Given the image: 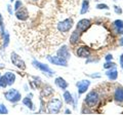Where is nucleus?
I'll return each mask as SVG.
<instances>
[{
	"label": "nucleus",
	"mask_w": 123,
	"mask_h": 115,
	"mask_svg": "<svg viewBox=\"0 0 123 115\" xmlns=\"http://www.w3.org/2000/svg\"><path fill=\"white\" fill-rule=\"evenodd\" d=\"M9 42V35L8 33H5V39H4V47L7 46V44H8Z\"/></svg>",
	"instance_id": "obj_25"
},
{
	"label": "nucleus",
	"mask_w": 123,
	"mask_h": 115,
	"mask_svg": "<svg viewBox=\"0 0 123 115\" xmlns=\"http://www.w3.org/2000/svg\"><path fill=\"white\" fill-rule=\"evenodd\" d=\"M7 109L5 108L4 105H0V114H7Z\"/></svg>",
	"instance_id": "obj_24"
},
{
	"label": "nucleus",
	"mask_w": 123,
	"mask_h": 115,
	"mask_svg": "<svg viewBox=\"0 0 123 115\" xmlns=\"http://www.w3.org/2000/svg\"><path fill=\"white\" fill-rule=\"evenodd\" d=\"M111 67H115V64L114 63H106L104 65V68H106V69L111 68Z\"/></svg>",
	"instance_id": "obj_27"
},
{
	"label": "nucleus",
	"mask_w": 123,
	"mask_h": 115,
	"mask_svg": "<svg viewBox=\"0 0 123 115\" xmlns=\"http://www.w3.org/2000/svg\"><path fill=\"white\" fill-rule=\"evenodd\" d=\"M62 108V101H60L59 99H52L47 105L48 112L50 114H56Z\"/></svg>",
	"instance_id": "obj_1"
},
{
	"label": "nucleus",
	"mask_w": 123,
	"mask_h": 115,
	"mask_svg": "<svg viewBox=\"0 0 123 115\" xmlns=\"http://www.w3.org/2000/svg\"><path fill=\"white\" fill-rule=\"evenodd\" d=\"M5 77L7 79V82H8V84H12L14 82V80H15V75L13 73H10V72H8V73L5 74Z\"/></svg>",
	"instance_id": "obj_16"
},
{
	"label": "nucleus",
	"mask_w": 123,
	"mask_h": 115,
	"mask_svg": "<svg viewBox=\"0 0 123 115\" xmlns=\"http://www.w3.org/2000/svg\"><path fill=\"white\" fill-rule=\"evenodd\" d=\"M98 96L95 91H91L87 95V97L85 99V102L86 104L89 106V107H93L98 104Z\"/></svg>",
	"instance_id": "obj_4"
},
{
	"label": "nucleus",
	"mask_w": 123,
	"mask_h": 115,
	"mask_svg": "<svg viewBox=\"0 0 123 115\" xmlns=\"http://www.w3.org/2000/svg\"><path fill=\"white\" fill-rule=\"evenodd\" d=\"M52 91H53V90H52V89H51L50 86H46L45 89L42 90L41 95H42V96H45V97H47V96H49L50 94H52Z\"/></svg>",
	"instance_id": "obj_22"
},
{
	"label": "nucleus",
	"mask_w": 123,
	"mask_h": 115,
	"mask_svg": "<svg viewBox=\"0 0 123 115\" xmlns=\"http://www.w3.org/2000/svg\"><path fill=\"white\" fill-rule=\"evenodd\" d=\"M77 55H78V57H80V58H88L90 55V52L87 49V47L81 46V47H79L78 51H77Z\"/></svg>",
	"instance_id": "obj_12"
},
{
	"label": "nucleus",
	"mask_w": 123,
	"mask_h": 115,
	"mask_svg": "<svg viewBox=\"0 0 123 115\" xmlns=\"http://www.w3.org/2000/svg\"><path fill=\"white\" fill-rule=\"evenodd\" d=\"M47 59H48L49 62H51L55 65H57V66H64V67L67 66V60H64L60 57H53V58L52 57H47Z\"/></svg>",
	"instance_id": "obj_7"
},
{
	"label": "nucleus",
	"mask_w": 123,
	"mask_h": 115,
	"mask_svg": "<svg viewBox=\"0 0 123 115\" xmlns=\"http://www.w3.org/2000/svg\"><path fill=\"white\" fill-rule=\"evenodd\" d=\"M88 7H89V2L87 0H84L83 3H82V9H81V13H86L88 11Z\"/></svg>",
	"instance_id": "obj_19"
},
{
	"label": "nucleus",
	"mask_w": 123,
	"mask_h": 115,
	"mask_svg": "<svg viewBox=\"0 0 123 115\" xmlns=\"http://www.w3.org/2000/svg\"><path fill=\"white\" fill-rule=\"evenodd\" d=\"M97 7H98V9H108V8H109L108 5H106V4H98Z\"/></svg>",
	"instance_id": "obj_28"
},
{
	"label": "nucleus",
	"mask_w": 123,
	"mask_h": 115,
	"mask_svg": "<svg viewBox=\"0 0 123 115\" xmlns=\"http://www.w3.org/2000/svg\"><path fill=\"white\" fill-rule=\"evenodd\" d=\"M90 84V81H88V80H82V81H79L76 83V86L78 87V90H79V94H83L85 93L87 87L89 86Z\"/></svg>",
	"instance_id": "obj_10"
},
{
	"label": "nucleus",
	"mask_w": 123,
	"mask_h": 115,
	"mask_svg": "<svg viewBox=\"0 0 123 115\" xmlns=\"http://www.w3.org/2000/svg\"><path fill=\"white\" fill-rule=\"evenodd\" d=\"M120 65H121V67L123 68V55H121V57H120Z\"/></svg>",
	"instance_id": "obj_31"
},
{
	"label": "nucleus",
	"mask_w": 123,
	"mask_h": 115,
	"mask_svg": "<svg viewBox=\"0 0 123 115\" xmlns=\"http://www.w3.org/2000/svg\"><path fill=\"white\" fill-rule=\"evenodd\" d=\"M79 38H80V32L76 30V31L73 32V34H72V36L70 38V42L72 44H75V43H77V42L79 41Z\"/></svg>",
	"instance_id": "obj_15"
},
{
	"label": "nucleus",
	"mask_w": 123,
	"mask_h": 115,
	"mask_svg": "<svg viewBox=\"0 0 123 115\" xmlns=\"http://www.w3.org/2000/svg\"><path fill=\"white\" fill-rule=\"evenodd\" d=\"M115 7V11H116L117 13H122V10H121V8H119L118 6H114Z\"/></svg>",
	"instance_id": "obj_29"
},
{
	"label": "nucleus",
	"mask_w": 123,
	"mask_h": 115,
	"mask_svg": "<svg viewBox=\"0 0 123 115\" xmlns=\"http://www.w3.org/2000/svg\"><path fill=\"white\" fill-rule=\"evenodd\" d=\"M57 57H60L64 60H67V59L70 58V52H69L67 46H63L62 48H60L59 51H57Z\"/></svg>",
	"instance_id": "obj_11"
},
{
	"label": "nucleus",
	"mask_w": 123,
	"mask_h": 115,
	"mask_svg": "<svg viewBox=\"0 0 123 115\" xmlns=\"http://www.w3.org/2000/svg\"><path fill=\"white\" fill-rule=\"evenodd\" d=\"M115 26L116 27H118L119 29H122L123 28V21H119V20H117V21H115Z\"/></svg>",
	"instance_id": "obj_23"
},
{
	"label": "nucleus",
	"mask_w": 123,
	"mask_h": 115,
	"mask_svg": "<svg viewBox=\"0 0 123 115\" xmlns=\"http://www.w3.org/2000/svg\"><path fill=\"white\" fill-rule=\"evenodd\" d=\"M10 1H13V0H10Z\"/></svg>",
	"instance_id": "obj_35"
},
{
	"label": "nucleus",
	"mask_w": 123,
	"mask_h": 115,
	"mask_svg": "<svg viewBox=\"0 0 123 115\" xmlns=\"http://www.w3.org/2000/svg\"><path fill=\"white\" fill-rule=\"evenodd\" d=\"M115 100L119 103L123 102V89L122 87H118V89L115 90Z\"/></svg>",
	"instance_id": "obj_13"
},
{
	"label": "nucleus",
	"mask_w": 123,
	"mask_h": 115,
	"mask_svg": "<svg viewBox=\"0 0 123 115\" xmlns=\"http://www.w3.org/2000/svg\"><path fill=\"white\" fill-rule=\"evenodd\" d=\"M23 103H24V104L28 107V108H30V109H34V107H33V103L31 102V100L29 99V97L28 98H25L24 100H23Z\"/></svg>",
	"instance_id": "obj_20"
},
{
	"label": "nucleus",
	"mask_w": 123,
	"mask_h": 115,
	"mask_svg": "<svg viewBox=\"0 0 123 115\" xmlns=\"http://www.w3.org/2000/svg\"><path fill=\"white\" fill-rule=\"evenodd\" d=\"M72 26H73V21L71 19H67V20H64L63 22L57 24V30L62 33H67L72 28Z\"/></svg>",
	"instance_id": "obj_2"
},
{
	"label": "nucleus",
	"mask_w": 123,
	"mask_h": 115,
	"mask_svg": "<svg viewBox=\"0 0 123 115\" xmlns=\"http://www.w3.org/2000/svg\"><path fill=\"white\" fill-rule=\"evenodd\" d=\"M91 25V23L89 20H81L78 22V24H77V31H79L80 33H82L84 31H86V30L89 28Z\"/></svg>",
	"instance_id": "obj_6"
},
{
	"label": "nucleus",
	"mask_w": 123,
	"mask_h": 115,
	"mask_svg": "<svg viewBox=\"0 0 123 115\" xmlns=\"http://www.w3.org/2000/svg\"><path fill=\"white\" fill-rule=\"evenodd\" d=\"M17 18L21 21H26L29 18V13L26 7H21L17 10Z\"/></svg>",
	"instance_id": "obj_9"
},
{
	"label": "nucleus",
	"mask_w": 123,
	"mask_h": 115,
	"mask_svg": "<svg viewBox=\"0 0 123 115\" xmlns=\"http://www.w3.org/2000/svg\"><path fill=\"white\" fill-rule=\"evenodd\" d=\"M119 45H121V46H123V37L119 39Z\"/></svg>",
	"instance_id": "obj_32"
},
{
	"label": "nucleus",
	"mask_w": 123,
	"mask_h": 115,
	"mask_svg": "<svg viewBox=\"0 0 123 115\" xmlns=\"http://www.w3.org/2000/svg\"><path fill=\"white\" fill-rule=\"evenodd\" d=\"M0 26L2 27V17H1V14H0Z\"/></svg>",
	"instance_id": "obj_33"
},
{
	"label": "nucleus",
	"mask_w": 123,
	"mask_h": 115,
	"mask_svg": "<svg viewBox=\"0 0 123 115\" xmlns=\"http://www.w3.org/2000/svg\"><path fill=\"white\" fill-rule=\"evenodd\" d=\"M22 7V2L21 1H17L15 2V5H14V9L15 10H18V8H21Z\"/></svg>",
	"instance_id": "obj_26"
},
{
	"label": "nucleus",
	"mask_w": 123,
	"mask_h": 115,
	"mask_svg": "<svg viewBox=\"0 0 123 115\" xmlns=\"http://www.w3.org/2000/svg\"><path fill=\"white\" fill-rule=\"evenodd\" d=\"M7 85H8V82H7V79L5 77V75L4 76H1L0 77V87H6Z\"/></svg>",
	"instance_id": "obj_21"
},
{
	"label": "nucleus",
	"mask_w": 123,
	"mask_h": 115,
	"mask_svg": "<svg viewBox=\"0 0 123 115\" xmlns=\"http://www.w3.org/2000/svg\"><path fill=\"white\" fill-rule=\"evenodd\" d=\"M4 96H5V98H6L7 101L12 102V103L18 102V100L21 99V94L18 93L17 89H13L8 90V91H6Z\"/></svg>",
	"instance_id": "obj_3"
},
{
	"label": "nucleus",
	"mask_w": 123,
	"mask_h": 115,
	"mask_svg": "<svg viewBox=\"0 0 123 115\" xmlns=\"http://www.w3.org/2000/svg\"><path fill=\"white\" fill-rule=\"evenodd\" d=\"M33 65H34V67L40 69L41 71L45 72V73H48V74H50V75H52L53 73H55V72H53L49 67H47V66H46V65H44V64H41V63H39V62H37V61H33Z\"/></svg>",
	"instance_id": "obj_8"
},
{
	"label": "nucleus",
	"mask_w": 123,
	"mask_h": 115,
	"mask_svg": "<svg viewBox=\"0 0 123 115\" xmlns=\"http://www.w3.org/2000/svg\"><path fill=\"white\" fill-rule=\"evenodd\" d=\"M107 75H108V77H109L111 80H115L117 78V71L116 70H111V71H108L107 72Z\"/></svg>",
	"instance_id": "obj_18"
},
{
	"label": "nucleus",
	"mask_w": 123,
	"mask_h": 115,
	"mask_svg": "<svg viewBox=\"0 0 123 115\" xmlns=\"http://www.w3.org/2000/svg\"><path fill=\"white\" fill-rule=\"evenodd\" d=\"M31 1H34V2H37L38 0H31Z\"/></svg>",
	"instance_id": "obj_34"
},
{
	"label": "nucleus",
	"mask_w": 123,
	"mask_h": 115,
	"mask_svg": "<svg viewBox=\"0 0 123 115\" xmlns=\"http://www.w3.org/2000/svg\"><path fill=\"white\" fill-rule=\"evenodd\" d=\"M11 62H12V64L15 65V66H17L18 68L22 69V70H24V69L26 68V65H25V63H24V61H23L15 52L11 53Z\"/></svg>",
	"instance_id": "obj_5"
},
{
	"label": "nucleus",
	"mask_w": 123,
	"mask_h": 115,
	"mask_svg": "<svg viewBox=\"0 0 123 115\" xmlns=\"http://www.w3.org/2000/svg\"><path fill=\"white\" fill-rule=\"evenodd\" d=\"M112 59H113L112 55H108V56L106 57V60H108V61H110V60H112Z\"/></svg>",
	"instance_id": "obj_30"
},
{
	"label": "nucleus",
	"mask_w": 123,
	"mask_h": 115,
	"mask_svg": "<svg viewBox=\"0 0 123 115\" xmlns=\"http://www.w3.org/2000/svg\"><path fill=\"white\" fill-rule=\"evenodd\" d=\"M55 84L59 87H61L62 89H66L67 87H68V83L65 81V80L62 78V77H57L56 79H55Z\"/></svg>",
	"instance_id": "obj_14"
},
{
	"label": "nucleus",
	"mask_w": 123,
	"mask_h": 115,
	"mask_svg": "<svg viewBox=\"0 0 123 115\" xmlns=\"http://www.w3.org/2000/svg\"><path fill=\"white\" fill-rule=\"evenodd\" d=\"M64 98H65V101H66L67 104H72L73 103V98H72V95L69 93V91H65L64 94Z\"/></svg>",
	"instance_id": "obj_17"
}]
</instances>
